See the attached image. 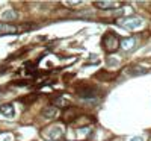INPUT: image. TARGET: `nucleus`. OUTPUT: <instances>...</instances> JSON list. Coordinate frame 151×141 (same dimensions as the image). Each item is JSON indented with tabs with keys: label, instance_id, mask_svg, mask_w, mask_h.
<instances>
[{
	"label": "nucleus",
	"instance_id": "13",
	"mask_svg": "<svg viewBox=\"0 0 151 141\" xmlns=\"http://www.w3.org/2000/svg\"><path fill=\"white\" fill-rule=\"evenodd\" d=\"M130 141H144V140H142L141 137H136V138H132Z\"/></svg>",
	"mask_w": 151,
	"mask_h": 141
},
{
	"label": "nucleus",
	"instance_id": "1",
	"mask_svg": "<svg viewBox=\"0 0 151 141\" xmlns=\"http://www.w3.org/2000/svg\"><path fill=\"white\" fill-rule=\"evenodd\" d=\"M103 49L106 50L107 53H112V52H115V50H118L119 47V40L116 38V35H113L112 32H107L104 36H103Z\"/></svg>",
	"mask_w": 151,
	"mask_h": 141
},
{
	"label": "nucleus",
	"instance_id": "12",
	"mask_svg": "<svg viewBox=\"0 0 151 141\" xmlns=\"http://www.w3.org/2000/svg\"><path fill=\"white\" fill-rule=\"evenodd\" d=\"M122 46H124L125 50L133 49V47H134V38H127V40H124V41H122Z\"/></svg>",
	"mask_w": 151,
	"mask_h": 141
},
{
	"label": "nucleus",
	"instance_id": "10",
	"mask_svg": "<svg viewBox=\"0 0 151 141\" xmlns=\"http://www.w3.org/2000/svg\"><path fill=\"white\" fill-rule=\"evenodd\" d=\"M3 20H8V21H11V20H15L17 18V12L15 11H12V9H8V11H5L3 12Z\"/></svg>",
	"mask_w": 151,
	"mask_h": 141
},
{
	"label": "nucleus",
	"instance_id": "6",
	"mask_svg": "<svg viewBox=\"0 0 151 141\" xmlns=\"http://www.w3.org/2000/svg\"><path fill=\"white\" fill-rule=\"evenodd\" d=\"M0 32H2V33H8V35H11V33H17V32H18V28L14 26V24L5 23V24H2V26H0Z\"/></svg>",
	"mask_w": 151,
	"mask_h": 141
},
{
	"label": "nucleus",
	"instance_id": "7",
	"mask_svg": "<svg viewBox=\"0 0 151 141\" xmlns=\"http://www.w3.org/2000/svg\"><path fill=\"white\" fill-rule=\"evenodd\" d=\"M42 115L45 118H55L56 115H58V109L55 106H48L45 109H42Z\"/></svg>",
	"mask_w": 151,
	"mask_h": 141
},
{
	"label": "nucleus",
	"instance_id": "5",
	"mask_svg": "<svg viewBox=\"0 0 151 141\" xmlns=\"http://www.w3.org/2000/svg\"><path fill=\"white\" fill-rule=\"evenodd\" d=\"M0 114H3L5 117H8V118H12L15 115V109H14V106H12L11 103H6V105L0 106Z\"/></svg>",
	"mask_w": 151,
	"mask_h": 141
},
{
	"label": "nucleus",
	"instance_id": "4",
	"mask_svg": "<svg viewBox=\"0 0 151 141\" xmlns=\"http://www.w3.org/2000/svg\"><path fill=\"white\" fill-rule=\"evenodd\" d=\"M121 21H127V23H122L121 26L129 28V29H136V28H139L141 24H142V20H141V18H136V17H133V18H125V20H121Z\"/></svg>",
	"mask_w": 151,
	"mask_h": 141
},
{
	"label": "nucleus",
	"instance_id": "3",
	"mask_svg": "<svg viewBox=\"0 0 151 141\" xmlns=\"http://www.w3.org/2000/svg\"><path fill=\"white\" fill-rule=\"evenodd\" d=\"M77 117H79V111H77V108H73V106H70L68 111H65L64 115H62L64 121H67V123H73Z\"/></svg>",
	"mask_w": 151,
	"mask_h": 141
},
{
	"label": "nucleus",
	"instance_id": "2",
	"mask_svg": "<svg viewBox=\"0 0 151 141\" xmlns=\"http://www.w3.org/2000/svg\"><path fill=\"white\" fill-rule=\"evenodd\" d=\"M77 96L80 99L89 100V99H94L97 96V89L92 86H88V85H82L80 88H77Z\"/></svg>",
	"mask_w": 151,
	"mask_h": 141
},
{
	"label": "nucleus",
	"instance_id": "9",
	"mask_svg": "<svg viewBox=\"0 0 151 141\" xmlns=\"http://www.w3.org/2000/svg\"><path fill=\"white\" fill-rule=\"evenodd\" d=\"M70 108V102L65 100V99H62L60 96H56L55 99V108Z\"/></svg>",
	"mask_w": 151,
	"mask_h": 141
},
{
	"label": "nucleus",
	"instance_id": "11",
	"mask_svg": "<svg viewBox=\"0 0 151 141\" xmlns=\"http://www.w3.org/2000/svg\"><path fill=\"white\" fill-rule=\"evenodd\" d=\"M50 131H52V132H50V138H52V140L60 138V135H62V129H60L59 126H55V127H52Z\"/></svg>",
	"mask_w": 151,
	"mask_h": 141
},
{
	"label": "nucleus",
	"instance_id": "8",
	"mask_svg": "<svg viewBox=\"0 0 151 141\" xmlns=\"http://www.w3.org/2000/svg\"><path fill=\"white\" fill-rule=\"evenodd\" d=\"M94 5L101 9H112V8H116L119 3H116V2H95Z\"/></svg>",
	"mask_w": 151,
	"mask_h": 141
}]
</instances>
